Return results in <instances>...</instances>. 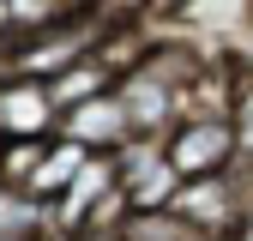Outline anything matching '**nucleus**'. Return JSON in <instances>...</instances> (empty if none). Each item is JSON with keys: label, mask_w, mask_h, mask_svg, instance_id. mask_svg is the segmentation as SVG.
<instances>
[{"label": "nucleus", "mask_w": 253, "mask_h": 241, "mask_svg": "<svg viewBox=\"0 0 253 241\" xmlns=\"http://www.w3.org/2000/svg\"><path fill=\"white\" fill-rule=\"evenodd\" d=\"M60 12V0H12V18L24 24V30H37V24H48Z\"/></svg>", "instance_id": "12"}, {"label": "nucleus", "mask_w": 253, "mask_h": 241, "mask_svg": "<svg viewBox=\"0 0 253 241\" xmlns=\"http://www.w3.org/2000/svg\"><path fill=\"white\" fill-rule=\"evenodd\" d=\"M79 241H133V235H115L109 223H90V229H79Z\"/></svg>", "instance_id": "15"}, {"label": "nucleus", "mask_w": 253, "mask_h": 241, "mask_svg": "<svg viewBox=\"0 0 253 241\" xmlns=\"http://www.w3.org/2000/svg\"><path fill=\"white\" fill-rule=\"evenodd\" d=\"M37 163H42V139H12V151L0 157V175H6V181H24Z\"/></svg>", "instance_id": "11"}, {"label": "nucleus", "mask_w": 253, "mask_h": 241, "mask_svg": "<svg viewBox=\"0 0 253 241\" xmlns=\"http://www.w3.org/2000/svg\"><path fill=\"white\" fill-rule=\"evenodd\" d=\"M30 217H37V205H18V199H0V235H24Z\"/></svg>", "instance_id": "13"}, {"label": "nucleus", "mask_w": 253, "mask_h": 241, "mask_svg": "<svg viewBox=\"0 0 253 241\" xmlns=\"http://www.w3.org/2000/svg\"><path fill=\"white\" fill-rule=\"evenodd\" d=\"M0 54H6V37H0Z\"/></svg>", "instance_id": "18"}, {"label": "nucleus", "mask_w": 253, "mask_h": 241, "mask_svg": "<svg viewBox=\"0 0 253 241\" xmlns=\"http://www.w3.org/2000/svg\"><path fill=\"white\" fill-rule=\"evenodd\" d=\"M235 139H241V151H253V90L241 97V115H235Z\"/></svg>", "instance_id": "14"}, {"label": "nucleus", "mask_w": 253, "mask_h": 241, "mask_svg": "<svg viewBox=\"0 0 253 241\" xmlns=\"http://www.w3.org/2000/svg\"><path fill=\"white\" fill-rule=\"evenodd\" d=\"M241 241H253V217H247V229H241Z\"/></svg>", "instance_id": "16"}, {"label": "nucleus", "mask_w": 253, "mask_h": 241, "mask_svg": "<svg viewBox=\"0 0 253 241\" xmlns=\"http://www.w3.org/2000/svg\"><path fill=\"white\" fill-rule=\"evenodd\" d=\"M175 211L193 229H223L235 217V205H229V187L217 175H199V181H181V193H175Z\"/></svg>", "instance_id": "7"}, {"label": "nucleus", "mask_w": 253, "mask_h": 241, "mask_svg": "<svg viewBox=\"0 0 253 241\" xmlns=\"http://www.w3.org/2000/svg\"><path fill=\"white\" fill-rule=\"evenodd\" d=\"M67 139H79L84 151H109L121 139H139L133 133V115H126V97L121 90H97V97H84V103H67V127H60Z\"/></svg>", "instance_id": "3"}, {"label": "nucleus", "mask_w": 253, "mask_h": 241, "mask_svg": "<svg viewBox=\"0 0 253 241\" xmlns=\"http://www.w3.org/2000/svg\"><path fill=\"white\" fill-rule=\"evenodd\" d=\"M0 241H24V235H0Z\"/></svg>", "instance_id": "17"}, {"label": "nucleus", "mask_w": 253, "mask_h": 241, "mask_svg": "<svg viewBox=\"0 0 253 241\" xmlns=\"http://www.w3.org/2000/svg\"><path fill=\"white\" fill-rule=\"evenodd\" d=\"M126 235L133 241H199L205 229H193L181 211H139V217L126 223Z\"/></svg>", "instance_id": "9"}, {"label": "nucleus", "mask_w": 253, "mask_h": 241, "mask_svg": "<svg viewBox=\"0 0 253 241\" xmlns=\"http://www.w3.org/2000/svg\"><path fill=\"white\" fill-rule=\"evenodd\" d=\"M163 151L181 169V181H199V175H223V163L241 151V139H235L229 115H193V120H181V127L163 139Z\"/></svg>", "instance_id": "2"}, {"label": "nucleus", "mask_w": 253, "mask_h": 241, "mask_svg": "<svg viewBox=\"0 0 253 241\" xmlns=\"http://www.w3.org/2000/svg\"><path fill=\"white\" fill-rule=\"evenodd\" d=\"M121 193H126V205H139V211H163L181 193V169L169 163L163 145H133L126 163H121Z\"/></svg>", "instance_id": "4"}, {"label": "nucleus", "mask_w": 253, "mask_h": 241, "mask_svg": "<svg viewBox=\"0 0 253 241\" xmlns=\"http://www.w3.org/2000/svg\"><path fill=\"white\" fill-rule=\"evenodd\" d=\"M54 90L48 84H37V79H12V84H0V133L6 139H42L48 127H54Z\"/></svg>", "instance_id": "5"}, {"label": "nucleus", "mask_w": 253, "mask_h": 241, "mask_svg": "<svg viewBox=\"0 0 253 241\" xmlns=\"http://www.w3.org/2000/svg\"><path fill=\"white\" fill-rule=\"evenodd\" d=\"M115 175H121V169H109V163H84V169L73 175V187L60 193L54 223H60V229H84L90 217H97V205L115 193Z\"/></svg>", "instance_id": "6"}, {"label": "nucleus", "mask_w": 253, "mask_h": 241, "mask_svg": "<svg viewBox=\"0 0 253 241\" xmlns=\"http://www.w3.org/2000/svg\"><path fill=\"white\" fill-rule=\"evenodd\" d=\"M187 73H193V60H181V54H151L145 67H133V73L121 79V97H126V115H133V133H139V139L169 133V115H175L181 90H187Z\"/></svg>", "instance_id": "1"}, {"label": "nucleus", "mask_w": 253, "mask_h": 241, "mask_svg": "<svg viewBox=\"0 0 253 241\" xmlns=\"http://www.w3.org/2000/svg\"><path fill=\"white\" fill-rule=\"evenodd\" d=\"M79 169H84V145H79V139H67V145L42 151V163H37V169L24 175V187L37 193V199H48V193H67Z\"/></svg>", "instance_id": "8"}, {"label": "nucleus", "mask_w": 253, "mask_h": 241, "mask_svg": "<svg viewBox=\"0 0 253 241\" xmlns=\"http://www.w3.org/2000/svg\"><path fill=\"white\" fill-rule=\"evenodd\" d=\"M48 90H54V103H84V97L103 90V73H97V67H67L60 84H48Z\"/></svg>", "instance_id": "10"}]
</instances>
